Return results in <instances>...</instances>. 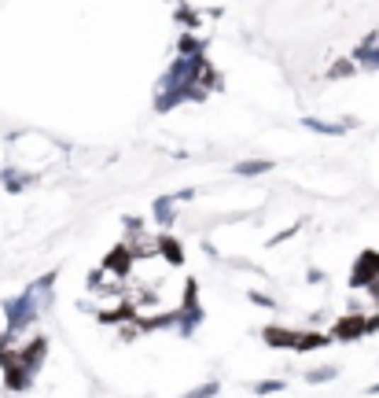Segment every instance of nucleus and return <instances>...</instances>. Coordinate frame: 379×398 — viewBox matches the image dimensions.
<instances>
[{"label": "nucleus", "instance_id": "f257e3e1", "mask_svg": "<svg viewBox=\"0 0 379 398\" xmlns=\"http://www.w3.org/2000/svg\"><path fill=\"white\" fill-rule=\"evenodd\" d=\"M52 292H41L37 284H30L26 292H18L15 299L4 302V317H8V328L11 332H26L30 325H37V317L45 314Z\"/></svg>", "mask_w": 379, "mask_h": 398}, {"label": "nucleus", "instance_id": "f03ea898", "mask_svg": "<svg viewBox=\"0 0 379 398\" xmlns=\"http://www.w3.org/2000/svg\"><path fill=\"white\" fill-rule=\"evenodd\" d=\"M103 270L115 277V280H122V284L132 280V273H137V255H132L129 243H118V248L103 258Z\"/></svg>", "mask_w": 379, "mask_h": 398}, {"label": "nucleus", "instance_id": "7ed1b4c3", "mask_svg": "<svg viewBox=\"0 0 379 398\" xmlns=\"http://www.w3.org/2000/svg\"><path fill=\"white\" fill-rule=\"evenodd\" d=\"M328 336H332V339H339V343H353V339L368 336V317H365V314H357V310H350V314H343V317L335 321Z\"/></svg>", "mask_w": 379, "mask_h": 398}, {"label": "nucleus", "instance_id": "20e7f679", "mask_svg": "<svg viewBox=\"0 0 379 398\" xmlns=\"http://www.w3.org/2000/svg\"><path fill=\"white\" fill-rule=\"evenodd\" d=\"M45 354H48V339H45V336H30V339H26V343H23V347H18V354H15V362H18V365H23V369H26V372L33 376L37 369H41V365H45Z\"/></svg>", "mask_w": 379, "mask_h": 398}, {"label": "nucleus", "instance_id": "39448f33", "mask_svg": "<svg viewBox=\"0 0 379 398\" xmlns=\"http://www.w3.org/2000/svg\"><path fill=\"white\" fill-rule=\"evenodd\" d=\"M375 280H379V251H365L361 258L353 262L350 288H372Z\"/></svg>", "mask_w": 379, "mask_h": 398}, {"label": "nucleus", "instance_id": "423d86ee", "mask_svg": "<svg viewBox=\"0 0 379 398\" xmlns=\"http://www.w3.org/2000/svg\"><path fill=\"white\" fill-rule=\"evenodd\" d=\"M155 248H159V258L166 265H184V243L174 233H159L155 236Z\"/></svg>", "mask_w": 379, "mask_h": 398}, {"label": "nucleus", "instance_id": "0eeeda50", "mask_svg": "<svg viewBox=\"0 0 379 398\" xmlns=\"http://www.w3.org/2000/svg\"><path fill=\"white\" fill-rule=\"evenodd\" d=\"M350 60H353L357 67H365V70H379V45H375V33H368L365 41L350 52Z\"/></svg>", "mask_w": 379, "mask_h": 398}, {"label": "nucleus", "instance_id": "6e6552de", "mask_svg": "<svg viewBox=\"0 0 379 398\" xmlns=\"http://www.w3.org/2000/svg\"><path fill=\"white\" fill-rule=\"evenodd\" d=\"M177 192L174 196H159L155 199V206H151V211H155V225H162V233L169 229V225H177Z\"/></svg>", "mask_w": 379, "mask_h": 398}, {"label": "nucleus", "instance_id": "1a4fd4ad", "mask_svg": "<svg viewBox=\"0 0 379 398\" xmlns=\"http://www.w3.org/2000/svg\"><path fill=\"white\" fill-rule=\"evenodd\" d=\"M302 126L313 129V133H324V137H343L346 129L357 126V118H346V122H324V118H302Z\"/></svg>", "mask_w": 379, "mask_h": 398}, {"label": "nucleus", "instance_id": "9d476101", "mask_svg": "<svg viewBox=\"0 0 379 398\" xmlns=\"http://www.w3.org/2000/svg\"><path fill=\"white\" fill-rule=\"evenodd\" d=\"M261 339H265V343H269V347L276 350V347H295L298 332H291V328H280V325H269V328H261Z\"/></svg>", "mask_w": 379, "mask_h": 398}, {"label": "nucleus", "instance_id": "9b49d317", "mask_svg": "<svg viewBox=\"0 0 379 398\" xmlns=\"http://www.w3.org/2000/svg\"><path fill=\"white\" fill-rule=\"evenodd\" d=\"M328 343H332L328 332H298L295 350H298V354H310V350H320V347H328Z\"/></svg>", "mask_w": 379, "mask_h": 398}, {"label": "nucleus", "instance_id": "f8f14e48", "mask_svg": "<svg viewBox=\"0 0 379 398\" xmlns=\"http://www.w3.org/2000/svg\"><path fill=\"white\" fill-rule=\"evenodd\" d=\"M177 314H181V321H177L181 336H192L203 325V306H177Z\"/></svg>", "mask_w": 379, "mask_h": 398}, {"label": "nucleus", "instance_id": "ddd939ff", "mask_svg": "<svg viewBox=\"0 0 379 398\" xmlns=\"http://www.w3.org/2000/svg\"><path fill=\"white\" fill-rule=\"evenodd\" d=\"M30 181H33V174H18L15 166H4V170H0V184H4L11 196H18V192H23V188H26Z\"/></svg>", "mask_w": 379, "mask_h": 398}, {"label": "nucleus", "instance_id": "4468645a", "mask_svg": "<svg viewBox=\"0 0 379 398\" xmlns=\"http://www.w3.org/2000/svg\"><path fill=\"white\" fill-rule=\"evenodd\" d=\"M177 321H181L177 310H166V314H155V317H140L137 325H140L144 332H155V328H177Z\"/></svg>", "mask_w": 379, "mask_h": 398}, {"label": "nucleus", "instance_id": "2eb2a0df", "mask_svg": "<svg viewBox=\"0 0 379 398\" xmlns=\"http://www.w3.org/2000/svg\"><path fill=\"white\" fill-rule=\"evenodd\" d=\"M203 48H206V45L199 41V37H192V33H184L181 41H177V55H181V60H199Z\"/></svg>", "mask_w": 379, "mask_h": 398}, {"label": "nucleus", "instance_id": "dca6fc26", "mask_svg": "<svg viewBox=\"0 0 379 398\" xmlns=\"http://www.w3.org/2000/svg\"><path fill=\"white\" fill-rule=\"evenodd\" d=\"M269 170H273L269 159H247V162L236 166V174H239V177H261V174H269Z\"/></svg>", "mask_w": 379, "mask_h": 398}, {"label": "nucleus", "instance_id": "f3484780", "mask_svg": "<svg viewBox=\"0 0 379 398\" xmlns=\"http://www.w3.org/2000/svg\"><path fill=\"white\" fill-rule=\"evenodd\" d=\"M353 74H357V63H353V60H335L332 70H328V78L343 82V78H353Z\"/></svg>", "mask_w": 379, "mask_h": 398}, {"label": "nucleus", "instance_id": "a211bd4d", "mask_svg": "<svg viewBox=\"0 0 379 398\" xmlns=\"http://www.w3.org/2000/svg\"><path fill=\"white\" fill-rule=\"evenodd\" d=\"M199 89H203V92H214V89H221V70L206 63V67H203V78H199Z\"/></svg>", "mask_w": 379, "mask_h": 398}, {"label": "nucleus", "instance_id": "6ab92c4d", "mask_svg": "<svg viewBox=\"0 0 379 398\" xmlns=\"http://www.w3.org/2000/svg\"><path fill=\"white\" fill-rule=\"evenodd\" d=\"M335 376H339L335 365H317V369L306 372V384H328V380H335Z\"/></svg>", "mask_w": 379, "mask_h": 398}, {"label": "nucleus", "instance_id": "aec40b11", "mask_svg": "<svg viewBox=\"0 0 379 398\" xmlns=\"http://www.w3.org/2000/svg\"><path fill=\"white\" fill-rule=\"evenodd\" d=\"M174 15H177V23H184V26H199V11L192 4H181Z\"/></svg>", "mask_w": 379, "mask_h": 398}, {"label": "nucleus", "instance_id": "412c9836", "mask_svg": "<svg viewBox=\"0 0 379 398\" xmlns=\"http://www.w3.org/2000/svg\"><path fill=\"white\" fill-rule=\"evenodd\" d=\"M217 391H221V384H217V380H206V384H199L196 391H188L184 398H214Z\"/></svg>", "mask_w": 379, "mask_h": 398}, {"label": "nucleus", "instance_id": "4be33fe9", "mask_svg": "<svg viewBox=\"0 0 379 398\" xmlns=\"http://www.w3.org/2000/svg\"><path fill=\"white\" fill-rule=\"evenodd\" d=\"M276 391H283V380H258V384H254V394H258V398L276 394Z\"/></svg>", "mask_w": 379, "mask_h": 398}, {"label": "nucleus", "instance_id": "5701e85b", "mask_svg": "<svg viewBox=\"0 0 379 398\" xmlns=\"http://www.w3.org/2000/svg\"><path fill=\"white\" fill-rule=\"evenodd\" d=\"M103 277H107V270H103V265H100V270H92V273H89V280H85V284H89V292H103V288H107V284H103Z\"/></svg>", "mask_w": 379, "mask_h": 398}, {"label": "nucleus", "instance_id": "b1692460", "mask_svg": "<svg viewBox=\"0 0 379 398\" xmlns=\"http://www.w3.org/2000/svg\"><path fill=\"white\" fill-rule=\"evenodd\" d=\"M298 229H302V221H298V225H288V229H283L280 236H273V240H269V248H276V243H283V240H291Z\"/></svg>", "mask_w": 379, "mask_h": 398}, {"label": "nucleus", "instance_id": "393cba45", "mask_svg": "<svg viewBox=\"0 0 379 398\" xmlns=\"http://www.w3.org/2000/svg\"><path fill=\"white\" fill-rule=\"evenodd\" d=\"M251 302H254V306H265V310H276V302L269 295H261V292H251Z\"/></svg>", "mask_w": 379, "mask_h": 398}, {"label": "nucleus", "instance_id": "a878e982", "mask_svg": "<svg viewBox=\"0 0 379 398\" xmlns=\"http://www.w3.org/2000/svg\"><path fill=\"white\" fill-rule=\"evenodd\" d=\"M8 394V358H0V398Z\"/></svg>", "mask_w": 379, "mask_h": 398}, {"label": "nucleus", "instance_id": "bb28decb", "mask_svg": "<svg viewBox=\"0 0 379 398\" xmlns=\"http://www.w3.org/2000/svg\"><path fill=\"white\" fill-rule=\"evenodd\" d=\"M368 332H379V310L368 317Z\"/></svg>", "mask_w": 379, "mask_h": 398}, {"label": "nucleus", "instance_id": "cd10ccee", "mask_svg": "<svg viewBox=\"0 0 379 398\" xmlns=\"http://www.w3.org/2000/svg\"><path fill=\"white\" fill-rule=\"evenodd\" d=\"M368 394H379V384H372V387H368Z\"/></svg>", "mask_w": 379, "mask_h": 398}]
</instances>
